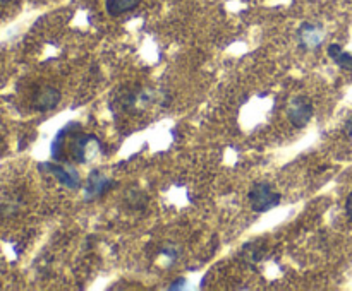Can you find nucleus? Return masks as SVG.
I'll use <instances>...</instances> for the list:
<instances>
[{"label": "nucleus", "mask_w": 352, "mask_h": 291, "mask_svg": "<svg viewBox=\"0 0 352 291\" xmlns=\"http://www.w3.org/2000/svg\"><path fill=\"white\" fill-rule=\"evenodd\" d=\"M248 199L253 211L263 214V212H268L272 209H275L280 204V201H282V195L273 190V187L270 184L259 181V184L253 185L248 194Z\"/></svg>", "instance_id": "obj_1"}, {"label": "nucleus", "mask_w": 352, "mask_h": 291, "mask_svg": "<svg viewBox=\"0 0 352 291\" xmlns=\"http://www.w3.org/2000/svg\"><path fill=\"white\" fill-rule=\"evenodd\" d=\"M314 115V106L307 96L299 94L290 101L289 108H287V118L292 123L296 129H304L307 123L311 122Z\"/></svg>", "instance_id": "obj_2"}, {"label": "nucleus", "mask_w": 352, "mask_h": 291, "mask_svg": "<svg viewBox=\"0 0 352 291\" xmlns=\"http://www.w3.org/2000/svg\"><path fill=\"white\" fill-rule=\"evenodd\" d=\"M112 185H114V181L108 177H105L102 171H91L90 177H88L86 187H84V199L86 201H95V199L104 197L110 190Z\"/></svg>", "instance_id": "obj_3"}, {"label": "nucleus", "mask_w": 352, "mask_h": 291, "mask_svg": "<svg viewBox=\"0 0 352 291\" xmlns=\"http://www.w3.org/2000/svg\"><path fill=\"white\" fill-rule=\"evenodd\" d=\"M42 170L49 171L52 177H56L59 180L60 185L67 188H78L81 185V177L78 173V170L71 166H62V164H54V163H43L40 164Z\"/></svg>", "instance_id": "obj_4"}, {"label": "nucleus", "mask_w": 352, "mask_h": 291, "mask_svg": "<svg viewBox=\"0 0 352 291\" xmlns=\"http://www.w3.org/2000/svg\"><path fill=\"white\" fill-rule=\"evenodd\" d=\"M62 99V94L57 88L54 86H42L38 91L33 96V106L38 112H49V110H54Z\"/></svg>", "instance_id": "obj_5"}, {"label": "nucleus", "mask_w": 352, "mask_h": 291, "mask_svg": "<svg viewBox=\"0 0 352 291\" xmlns=\"http://www.w3.org/2000/svg\"><path fill=\"white\" fill-rule=\"evenodd\" d=\"M299 45L301 48L304 50H316V48L321 47L325 40L323 29H321L318 24H311V23H304L303 26L299 27Z\"/></svg>", "instance_id": "obj_6"}, {"label": "nucleus", "mask_w": 352, "mask_h": 291, "mask_svg": "<svg viewBox=\"0 0 352 291\" xmlns=\"http://www.w3.org/2000/svg\"><path fill=\"white\" fill-rule=\"evenodd\" d=\"M141 3V0H105V10L108 16L119 17L126 12H131Z\"/></svg>", "instance_id": "obj_7"}, {"label": "nucleus", "mask_w": 352, "mask_h": 291, "mask_svg": "<svg viewBox=\"0 0 352 291\" xmlns=\"http://www.w3.org/2000/svg\"><path fill=\"white\" fill-rule=\"evenodd\" d=\"M327 51H328V57H330L331 60H333L335 64L338 65V67L344 68V71H351L352 72V55L342 50L340 45L331 43L330 47H328Z\"/></svg>", "instance_id": "obj_8"}, {"label": "nucleus", "mask_w": 352, "mask_h": 291, "mask_svg": "<svg viewBox=\"0 0 352 291\" xmlns=\"http://www.w3.org/2000/svg\"><path fill=\"white\" fill-rule=\"evenodd\" d=\"M126 204L132 209V211H139V209H145L146 204H148V195L141 190H136V188H131V190L126 192L124 197Z\"/></svg>", "instance_id": "obj_9"}, {"label": "nucleus", "mask_w": 352, "mask_h": 291, "mask_svg": "<svg viewBox=\"0 0 352 291\" xmlns=\"http://www.w3.org/2000/svg\"><path fill=\"white\" fill-rule=\"evenodd\" d=\"M345 212H347L349 219H351V221H352V192H351V194H349L347 201H345Z\"/></svg>", "instance_id": "obj_10"}, {"label": "nucleus", "mask_w": 352, "mask_h": 291, "mask_svg": "<svg viewBox=\"0 0 352 291\" xmlns=\"http://www.w3.org/2000/svg\"><path fill=\"white\" fill-rule=\"evenodd\" d=\"M5 3H9V0H0V5H5Z\"/></svg>", "instance_id": "obj_11"}]
</instances>
